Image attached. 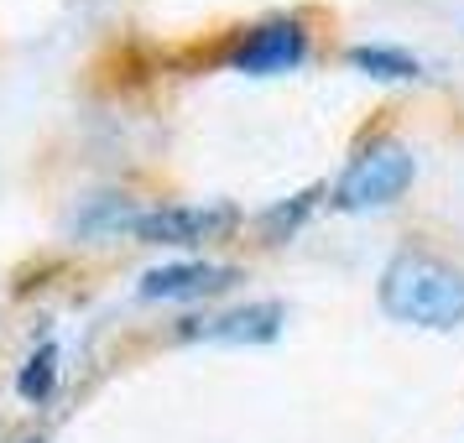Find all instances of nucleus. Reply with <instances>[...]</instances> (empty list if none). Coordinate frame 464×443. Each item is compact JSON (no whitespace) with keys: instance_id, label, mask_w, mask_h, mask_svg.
Wrapping results in <instances>:
<instances>
[{"instance_id":"obj_8","label":"nucleus","mask_w":464,"mask_h":443,"mask_svg":"<svg viewBox=\"0 0 464 443\" xmlns=\"http://www.w3.org/2000/svg\"><path fill=\"white\" fill-rule=\"evenodd\" d=\"M53 371H58V344H43L37 355L26 360V371H22V397H47L53 391Z\"/></svg>"},{"instance_id":"obj_9","label":"nucleus","mask_w":464,"mask_h":443,"mask_svg":"<svg viewBox=\"0 0 464 443\" xmlns=\"http://www.w3.org/2000/svg\"><path fill=\"white\" fill-rule=\"evenodd\" d=\"M308 209H314V193H297L293 204H276V209L266 214V219H261V230L272 235V240H282V230L293 235V230H297V219H303Z\"/></svg>"},{"instance_id":"obj_3","label":"nucleus","mask_w":464,"mask_h":443,"mask_svg":"<svg viewBox=\"0 0 464 443\" xmlns=\"http://www.w3.org/2000/svg\"><path fill=\"white\" fill-rule=\"evenodd\" d=\"M303 53H308V32L297 16H266L261 26H251L240 47L230 53V63L240 73H282V68L303 63Z\"/></svg>"},{"instance_id":"obj_4","label":"nucleus","mask_w":464,"mask_h":443,"mask_svg":"<svg viewBox=\"0 0 464 443\" xmlns=\"http://www.w3.org/2000/svg\"><path fill=\"white\" fill-rule=\"evenodd\" d=\"M235 225V209L230 204H198V209H183V204H172V209H147V214H130V230L151 240V246H198V240H214V235H225Z\"/></svg>"},{"instance_id":"obj_6","label":"nucleus","mask_w":464,"mask_h":443,"mask_svg":"<svg viewBox=\"0 0 464 443\" xmlns=\"http://www.w3.org/2000/svg\"><path fill=\"white\" fill-rule=\"evenodd\" d=\"M235 282V266H209V261H183V266H157L141 276V297H198L219 293Z\"/></svg>"},{"instance_id":"obj_7","label":"nucleus","mask_w":464,"mask_h":443,"mask_svg":"<svg viewBox=\"0 0 464 443\" xmlns=\"http://www.w3.org/2000/svg\"><path fill=\"white\" fill-rule=\"evenodd\" d=\"M350 63L365 68V73H376V79H418L422 73V63L412 58V53H397V47H381V43L350 47Z\"/></svg>"},{"instance_id":"obj_5","label":"nucleus","mask_w":464,"mask_h":443,"mask_svg":"<svg viewBox=\"0 0 464 443\" xmlns=\"http://www.w3.org/2000/svg\"><path fill=\"white\" fill-rule=\"evenodd\" d=\"M282 303H246L219 318H188L183 339H214V344H266L282 329Z\"/></svg>"},{"instance_id":"obj_1","label":"nucleus","mask_w":464,"mask_h":443,"mask_svg":"<svg viewBox=\"0 0 464 443\" xmlns=\"http://www.w3.org/2000/svg\"><path fill=\"white\" fill-rule=\"evenodd\" d=\"M381 308L418 329H459L464 323V272L443 255L397 251L381 272Z\"/></svg>"},{"instance_id":"obj_10","label":"nucleus","mask_w":464,"mask_h":443,"mask_svg":"<svg viewBox=\"0 0 464 443\" xmlns=\"http://www.w3.org/2000/svg\"><path fill=\"white\" fill-rule=\"evenodd\" d=\"M32 443H43V438H32Z\"/></svg>"},{"instance_id":"obj_2","label":"nucleus","mask_w":464,"mask_h":443,"mask_svg":"<svg viewBox=\"0 0 464 443\" xmlns=\"http://www.w3.org/2000/svg\"><path fill=\"white\" fill-rule=\"evenodd\" d=\"M412 172H418L412 151L401 147V141H392V136H376V141H365V147L350 157V168L339 172L334 204L350 209V214L397 204L401 193H407V183H412Z\"/></svg>"}]
</instances>
